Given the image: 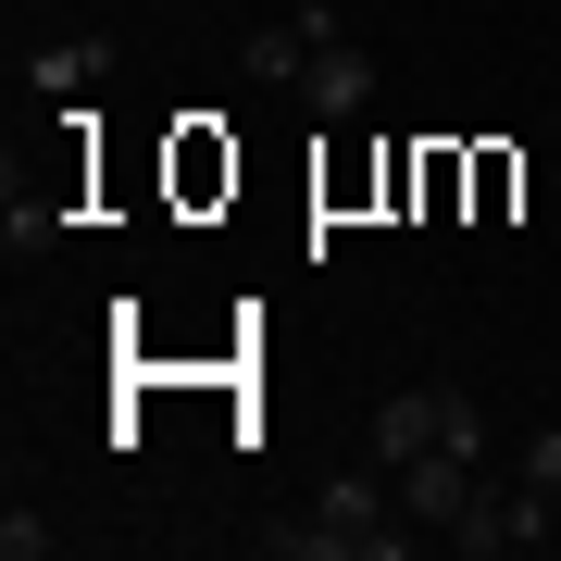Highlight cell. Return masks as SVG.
Segmentation results:
<instances>
[{"instance_id": "obj_10", "label": "cell", "mask_w": 561, "mask_h": 561, "mask_svg": "<svg viewBox=\"0 0 561 561\" xmlns=\"http://www.w3.org/2000/svg\"><path fill=\"white\" fill-rule=\"evenodd\" d=\"M524 486H549V500H561V424H524Z\"/></svg>"}, {"instance_id": "obj_5", "label": "cell", "mask_w": 561, "mask_h": 561, "mask_svg": "<svg viewBox=\"0 0 561 561\" xmlns=\"http://www.w3.org/2000/svg\"><path fill=\"white\" fill-rule=\"evenodd\" d=\"M474 486H486V449H424V461H400V512L424 524V537H449V524H461V500H474Z\"/></svg>"}, {"instance_id": "obj_6", "label": "cell", "mask_w": 561, "mask_h": 561, "mask_svg": "<svg viewBox=\"0 0 561 561\" xmlns=\"http://www.w3.org/2000/svg\"><path fill=\"white\" fill-rule=\"evenodd\" d=\"M312 38H324V0H300V13H275V25H250V38H238V76H250V88H287V101H300Z\"/></svg>"}, {"instance_id": "obj_8", "label": "cell", "mask_w": 561, "mask_h": 561, "mask_svg": "<svg viewBox=\"0 0 561 561\" xmlns=\"http://www.w3.org/2000/svg\"><path fill=\"white\" fill-rule=\"evenodd\" d=\"M175 187H187V201H213V187H238V150H213L201 125H187V138H175Z\"/></svg>"}, {"instance_id": "obj_7", "label": "cell", "mask_w": 561, "mask_h": 561, "mask_svg": "<svg viewBox=\"0 0 561 561\" xmlns=\"http://www.w3.org/2000/svg\"><path fill=\"white\" fill-rule=\"evenodd\" d=\"M101 62H113L101 38H50V50H25V88H38V101H76V88L101 76Z\"/></svg>"}, {"instance_id": "obj_9", "label": "cell", "mask_w": 561, "mask_h": 561, "mask_svg": "<svg viewBox=\"0 0 561 561\" xmlns=\"http://www.w3.org/2000/svg\"><path fill=\"white\" fill-rule=\"evenodd\" d=\"M50 549H62V524H50V512H25V500L0 512V561H50Z\"/></svg>"}, {"instance_id": "obj_2", "label": "cell", "mask_w": 561, "mask_h": 561, "mask_svg": "<svg viewBox=\"0 0 561 561\" xmlns=\"http://www.w3.org/2000/svg\"><path fill=\"white\" fill-rule=\"evenodd\" d=\"M486 449V412H474V387H400V400H375V424H362V461H424V449Z\"/></svg>"}, {"instance_id": "obj_4", "label": "cell", "mask_w": 561, "mask_h": 561, "mask_svg": "<svg viewBox=\"0 0 561 561\" xmlns=\"http://www.w3.org/2000/svg\"><path fill=\"white\" fill-rule=\"evenodd\" d=\"M300 113H312V125H362V113H375V50H362V38H350L337 13H324V38H312Z\"/></svg>"}, {"instance_id": "obj_3", "label": "cell", "mask_w": 561, "mask_h": 561, "mask_svg": "<svg viewBox=\"0 0 561 561\" xmlns=\"http://www.w3.org/2000/svg\"><path fill=\"white\" fill-rule=\"evenodd\" d=\"M549 524H561V500H549V486H524V474H486L474 500H461L449 549H474V561H500V549H549Z\"/></svg>"}, {"instance_id": "obj_1", "label": "cell", "mask_w": 561, "mask_h": 561, "mask_svg": "<svg viewBox=\"0 0 561 561\" xmlns=\"http://www.w3.org/2000/svg\"><path fill=\"white\" fill-rule=\"evenodd\" d=\"M262 549L287 561H412V512H400V474L362 461V474H324V500L300 524H262Z\"/></svg>"}]
</instances>
